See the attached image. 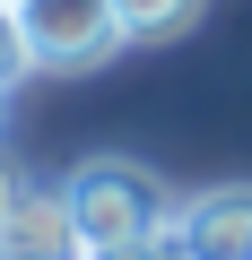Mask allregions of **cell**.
Returning a JSON list of instances; mask_svg holds the SVG:
<instances>
[{
    "label": "cell",
    "mask_w": 252,
    "mask_h": 260,
    "mask_svg": "<svg viewBox=\"0 0 252 260\" xmlns=\"http://www.w3.org/2000/svg\"><path fill=\"white\" fill-rule=\"evenodd\" d=\"M61 200H70V217H78V243H87V260L96 251H122V243H148V234H174V191L148 174V165H131V156H87L70 182H61Z\"/></svg>",
    "instance_id": "obj_1"
},
{
    "label": "cell",
    "mask_w": 252,
    "mask_h": 260,
    "mask_svg": "<svg viewBox=\"0 0 252 260\" xmlns=\"http://www.w3.org/2000/svg\"><path fill=\"white\" fill-rule=\"evenodd\" d=\"M18 18H26V44L44 70H96L131 44L113 0H18Z\"/></svg>",
    "instance_id": "obj_2"
},
{
    "label": "cell",
    "mask_w": 252,
    "mask_h": 260,
    "mask_svg": "<svg viewBox=\"0 0 252 260\" xmlns=\"http://www.w3.org/2000/svg\"><path fill=\"white\" fill-rule=\"evenodd\" d=\"M174 234L191 260H252V182H226V191H200L174 208Z\"/></svg>",
    "instance_id": "obj_3"
},
{
    "label": "cell",
    "mask_w": 252,
    "mask_h": 260,
    "mask_svg": "<svg viewBox=\"0 0 252 260\" xmlns=\"http://www.w3.org/2000/svg\"><path fill=\"white\" fill-rule=\"evenodd\" d=\"M0 260H87L70 200H61V191H35V182H26V200L9 208V225H0Z\"/></svg>",
    "instance_id": "obj_4"
},
{
    "label": "cell",
    "mask_w": 252,
    "mask_h": 260,
    "mask_svg": "<svg viewBox=\"0 0 252 260\" xmlns=\"http://www.w3.org/2000/svg\"><path fill=\"white\" fill-rule=\"evenodd\" d=\"M113 9H122V35L131 44H165V35H183L200 18V0H113Z\"/></svg>",
    "instance_id": "obj_5"
},
{
    "label": "cell",
    "mask_w": 252,
    "mask_h": 260,
    "mask_svg": "<svg viewBox=\"0 0 252 260\" xmlns=\"http://www.w3.org/2000/svg\"><path fill=\"white\" fill-rule=\"evenodd\" d=\"M26 70H44V61H35V44H26V18H18V0H0V95H9Z\"/></svg>",
    "instance_id": "obj_6"
},
{
    "label": "cell",
    "mask_w": 252,
    "mask_h": 260,
    "mask_svg": "<svg viewBox=\"0 0 252 260\" xmlns=\"http://www.w3.org/2000/svg\"><path fill=\"white\" fill-rule=\"evenodd\" d=\"M96 260H191L183 234H148V243H122V251H96Z\"/></svg>",
    "instance_id": "obj_7"
},
{
    "label": "cell",
    "mask_w": 252,
    "mask_h": 260,
    "mask_svg": "<svg viewBox=\"0 0 252 260\" xmlns=\"http://www.w3.org/2000/svg\"><path fill=\"white\" fill-rule=\"evenodd\" d=\"M18 200H26V182H18V165H9V156H0V225H9V208H18Z\"/></svg>",
    "instance_id": "obj_8"
}]
</instances>
